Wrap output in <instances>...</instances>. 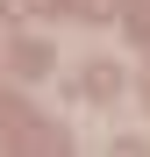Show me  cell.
<instances>
[{
    "instance_id": "1",
    "label": "cell",
    "mask_w": 150,
    "mask_h": 157,
    "mask_svg": "<svg viewBox=\"0 0 150 157\" xmlns=\"http://www.w3.org/2000/svg\"><path fill=\"white\" fill-rule=\"evenodd\" d=\"M43 64H50V50H43V43H14V71H21V78H36Z\"/></svg>"
},
{
    "instance_id": "2",
    "label": "cell",
    "mask_w": 150,
    "mask_h": 157,
    "mask_svg": "<svg viewBox=\"0 0 150 157\" xmlns=\"http://www.w3.org/2000/svg\"><path fill=\"white\" fill-rule=\"evenodd\" d=\"M114 86H121V78H114V71H107V64H93V71H86V93H93V100H107V93H114Z\"/></svg>"
},
{
    "instance_id": "3",
    "label": "cell",
    "mask_w": 150,
    "mask_h": 157,
    "mask_svg": "<svg viewBox=\"0 0 150 157\" xmlns=\"http://www.w3.org/2000/svg\"><path fill=\"white\" fill-rule=\"evenodd\" d=\"M0 7H7V0H0Z\"/></svg>"
}]
</instances>
